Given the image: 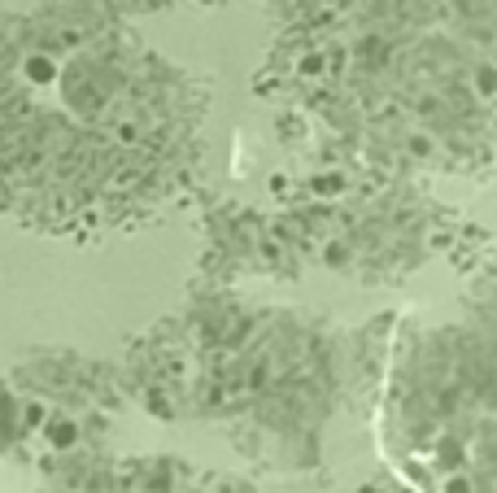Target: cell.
Here are the masks:
<instances>
[{"instance_id": "obj_3", "label": "cell", "mask_w": 497, "mask_h": 493, "mask_svg": "<svg viewBox=\"0 0 497 493\" xmlns=\"http://www.w3.org/2000/svg\"><path fill=\"white\" fill-rule=\"evenodd\" d=\"M475 92H480V96H493L497 92V70H489V66L475 70Z\"/></svg>"}, {"instance_id": "obj_2", "label": "cell", "mask_w": 497, "mask_h": 493, "mask_svg": "<svg viewBox=\"0 0 497 493\" xmlns=\"http://www.w3.org/2000/svg\"><path fill=\"white\" fill-rule=\"evenodd\" d=\"M49 433H53L57 445H70V441H75V424H70V419H53Z\"/></svg>"}, {"instance_id": "obj_4", "label": "cell", "mask_w": 497, "mask_h": 493, "mask_svg": "<svg viewBox=\"0 0 497 493\" xmlns=\"http://www.w3.org/2000/svg\"><path fill=\"white\" fill-rule=\"evenodd\" d=\"M449 493H471L467 480H449Z\"/></svg>"}, {"instance_id": "obj_1", "label": "cell", "mask_w": 497, "mask_h": 493, "mask_svg": "<svg viewBox=\"0 0 497 493\" xmlns=\"http://www.w3.org/2000/svg\"><path fill=\"white\" fill-rule=\"evenodd\" d=\"M27 79L31 83H53L57 79V66L49 57H27Z\"/></svg>"}]
</instances>
